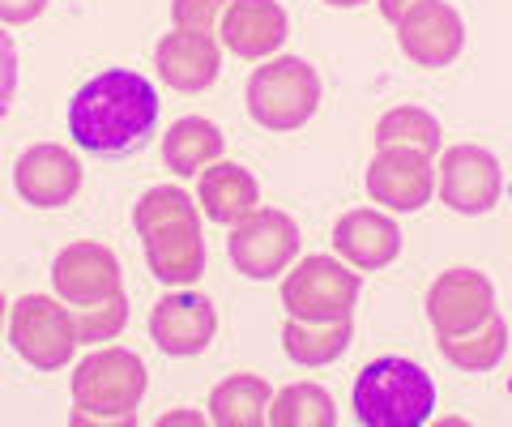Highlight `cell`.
<instances>
[{"label":"cell","instance_id":"6da1fadb","mask_svg":"<svg viewBox=\"0 0 512 427\" xmlns=\"http://www.w3.org/2000/svg\"><path fill=\"white\" fill-rule=\"evenodd\" d=\"M158 90L137 69H103L69 99V137L94 158H124L158 129Z\"/></svg>","mask_w":512,"mask_h":427},{"label":"cell","instance_id":"7a4b0ae2","mask_svg":"<svg viewBox=\"0 0 512 427\" xmlns=\"http://www.w3.org/2000/svg\"><path fill=\"white\" fill-rule=\"evenodd\" d=\"M436 410V381L406 355H380L355 381V419L363 427H423Z\"/></svg>","mask_w":512,"mask_h":427},{"label":"cell","instance_id":"3957f363","mask_svg":"<svg viewBox=\"0 0 512 427\" xmlns=\"http://www.w3.org/2000/svg\"><path fill=\"white\" fill-rule=\"evenodd\" d=\"M146 359L128 346L90 351L73 368V423H137L133 410L146 398Z\"/></svg>","mask_w":512,"mask_h":427},{"label":"cell","instance_id":"277c9868","mask_svg":"<svg viewBox=\"0 0 512 427\" xmlns=\"http://www.w3.org/2000/svg\"><path fill=\"white\" fill-rule=\"evenodd\" d=\"M320 107V73L303 56H269L248 77V116L269 133L303 129Z\"/></svg>","mask_w":512,"mask_h":427},{"label":"cell","instance_id":"5b68a950","mask_svg":"<svg viewBox=\"0 0 512 427\" xmlns=\"http://www.w3.org/2000/svg\"><path fill=\"white\" fill-rule=\"evenodd\" d=\"M359 270L342 257H325V252H308L295 257V265L282 274V308L299 321H342L359 308Z\"/></svg>","mask_w":512,"mask_h":427},{"label":"cell","instance_id":"8992f818","mask_svg":"<svg viewBox=\"0 0 512 427\" xmlns=\"http://www.w3.org/2000/svg\"><path fill=\"white\" fill-rule=\"evenodd\" d=\"M9 342L39 372L69 368L77 346H82L77 342L73 308L60 295H22L9 308Z\"/></svg>","mask_w":512,"mask_h":427},{"label":"cell","instance_id":"52a82bcc","mask_svg":"<svg viewBox=\"0 0 512 427\" xmlns=\"http://www.w3.org/2000/svg\"><path fill=\"white\" fill-rule=\"evenodd\" d=\"M227 257L244 278L269 282L282 278L299 257V223L286 210H252L244 223L231 227Z\"/></svg>","mask_w":512,"mask_h":427},{"label":"cell","instance_id":"ba28073f","mask_svg":"<svg viewBox=\"0 0 512 427\" xmlns=\"http://www.w3.org/2000/svg\"><path fill=\"white\" fill-rule=\"evenodd\" d=\"M436 193L453 214H487L495 210V201L504 193V171L500 158L491 150L461 141V146L440 150V167H436Z\"/></svg>","mask_w":512,"mask_h":427},{"label":"cell","instance_id":"9c48e42d","mask_svg":"<svg viewBox=\"0 0 512 427\" xmlns=\"http://www.w3.org/2000/svg\"><path fill=\"white\" fill-rule=\"evenodd\" d=\"M500 312L495 304V282L483 270L457 265V270L436 274V282L427 287V321L436 329V338H453L478 329L483 321Z\"/></svg>","mask_w":512,"mask_h":427},{"label":"cell","instance_id":"30bf717a","mask_svg":"<svg viewBox=\"0 0 512 427\" xmlns=\"http://www.w3.org/2000/svg\"><path fill=\"white\" fill-rule=\"evenodd\" d=\"M52 291L69 308L116 299V295H124L120 257L99 240H77L69 248H60L52 261Z\"/></svg>","mask_w":512,"mask_h":427},{"label":"cell","instance_id":"8fae6325","mask_svg":"<svg viewBox=\"0 0 512 427\" xmlns=\"http://www.w3.org/2000/svg\"><path fill=\"white\" fill-rule=\"evenodd\" d=\"M367 197L384 205L389 214H414L436 197V163L419 150H376V158L367 163Z\"/></svg>","mask_w":512,"mask_h":427},{"label":"cell","instance_id":"7c38bea8","mask_svg":"<svg viewBox=\"0 0 512 427\" xmlns=\"http://www.w3.org/2000/svg\"><path fill=\"white\" fill-rule=\"evenodd\" d=\"M218 334V308L201 291H171L150 308V338L163 355H201Z\"/></svg>","mask_w":512,"mask_h":427},{"label":"cell","instance_id":"4fadbf2b","mask_svg":"<svg viewBox=\"0 0 512 427\" xmlns=\"http://www.w3.org/2000/svg\"><path fill=\"white\" fill-rule=\"evenodd\" d=\"M13 188L26 205L35 210H60L82 193V158L69 146H56V141H39L30 146L18 167H13Z\"/></svg>","mask_w":512,"mask_h":427},{"label":"cell","instance_id":"5bb4252c","mask_svg":"<svg viewBox=\"0 0 512 427\" xmlns=\"http://www.w3.org/2000/svg\"><path fill=\"white\" fill-rule=\"evenodd\" d=\"M291 39V18L278 0H231L218 22V43L239 60H269Z\"/></svg>","mask_w":512,"mask_h":427},{"label":"cell","instance_id":"9a60e30c","mask_svg":"<svg viewBox=\"0 0 512 427\" xmlns=\"http://www.w3.org/2000/svg\"><path fill=\"white\" fill-rule=\"evenodd\" d=\"M154 69L163 77V86L180 94H201L218 82L222 73V43L218 35H201V30H180L158 39L154 47Z\"/></svg>","mask_w":512,"mask_h":427},{"label":"cell","instance_id":"2e32d148","mask_svg":"<svg viewBox=\"0 0 512 427\" xmlns=\"http://www.w3.org/2000/svg\"><path fill=\"white\" fill-rule=\"evenodd\" d=\"M397 30V47L414 60L419 69H448L453 60L466 52V22L453 5L431 0V5L414 9Z\"/></svg>","mask_w":512,"mask_h":427},{"label":"cell","instance_id":"e0dca14e","mask_svg":"<svg viewBox=\"0 0 512 427\" xmlns=\"http://www.w3.org/2000/svg\"><path fill=\"white\" fill-rule=\"evenodd\" d=\"M333 252L359 274L384 270L402 257V227L384 210H346L333 223Z\"/></svg>","mask_w":512,"mask_h":427},{"label":"cell","instance_id":"ac0fdd59","mask_svg":"<svg viewBox=\"0 0 512 427\" xmlns=\"http://www.w3.org/2000/svg\"><path fill=\"white\" fill-rule=\"evenodd\" d=\"M197 205L201 214L218 227H235L244 223L252 210H261V184L244 163L218 158L197 176Z\"/></svg>","mask_w":512,"mask_h":427},{"label":"cell","instance_id":"d6986e66","mask_svg":"<svg viewBox=\"0 0 512 427\" xmlns=\"http://www.w3.org/2000/svg\"><path fill=\"white\" fill-rule=\"evenodd\" d=\"M350 338H355V316H342V321H299V316H286L282 325V351L299 368L338 363L350 351Z\"/></svg>","mask_w":512,"mask_h":427},{"label":"cell","instance_id":"ffe728a7","mask_svg":"<svg viewBox=\"0 0 512 427\" xmlns=\"http://www.w3.org/2000/svg\"><path fill=\"white\" fill-rule=\"evenodd\" d=\"M222 150H227V137L205 116H184L163 133V163L175 176H201L210 163H218Z\"/></svg>","mask_w":512,"mask_h":427},{"label":"cell","instance_id":"44dd1931","mask_svg":"<svg viewBox=\"0 0 512 427\" xmlns=\"http://www.w3.org/2000/svg\"><path fill=\"white\" fill-rule=\"evenodd\" d=\"M269 398H274V389H269L265 376L235 372L210 389L205 410H210V423L218 427H261L269 423Z\"/></svg>","mask_w":512,"mask_h":427},{"label":"cell","instance_id":"7402d4cb","mask_svg":"<svg viewBox=\"0 0 512 427\" xmlns=\"http://www.w3.org/2000/svg\"><path fill=\"white\" fill-rule=\"evenodd\" d=\"M146 248V265L154 270L158 282L167 287H192L205 274V235L201 227H184L171 235H158V240H141Z\"/></svg>","mask_w":512,"mask_h":427},{"label":"cell","instance_id":"603a6c76","mask_svg":"<svg viewBox=\"0 0 512 427\" xmlns=\"http://www.w3.org/2000/svg\"><path fill=\"white\" fill-rule=\"evenodd\" d=\"M201 205L197 197H188V188L180 184H154L150 193H141L133 205V231L141 240H158V235L184 231V227H201Z\"/></svg>","mask_w":512,"mask_h":427},{"label":"cell","instance_id":"cb8c5ba5","mask_svg":"<svg viewBox=\"0 0 512 427\" xmlns=\"http://www.w3.org/2000/svg\"><path fill=\"white\" fill-rule=\"evenodd\" d=\"M389 146H402V150H419L427 158H436L444 150V129L440 120L427 112V107H393L376 120V150H389Z\"/></svg>","mask_w":512,"mask_h":427},{"label":"cell","instance_id":"d4e9b609","mask_svg":"<svg viewBox=\"0 0 512 427\" xmlns=\"http://www.w3.org/2000/svg\"><path fill=\"white\" fill-rule=\"evenodd\" d=\"M440 342V355L453 363L461 372H491L495 363L508 355V321L500 312L483 321L478 329H466V334H453V338H436Z\"/></svg>","mask_w":512,"mask_h":427},{"label":"cell","instance_id":"484cf974","mask_svg":"<svg viewBox=\"0 0 512 427\" xmlns=\"http://www.w3.org/2000/svg\"><path fill=\"white\" fill-rule=\"evenodd\" d=\"M338 423V402L312 381L286 385L269 398V427H333Z\"/></svg>","mask_w":512,"mask_h":427},{"label":"cell","instance_id":"4316f807","mask_svg":"<svg viewBox=\"0 0 512 427\" xmlns=\"http://www.w3.org/2000/svg\"><path fill=\"white\" fill-rule=\"evenodd\" d=\"M73 325H77V342H82V346L120 338V329L128 325V299L116 295V299H103V304L73 308Z\"/></svg>","mask_w":512,"mask_h":427},{"label":"cell","instance_id":"83f0119b","mask_svg":"<svg viewBox=\"0 0 512 427\" xmlns=\"http://www.w3.org/2000/svg\"><path fill=\"white\" fill-rule=\"evenodd\" d=\"M231 0H171V22L180 30H201V35H218L222 9Z\"/></svg>","mask_w":512,"mask_h":427},{"label":"cell","instance_id":"f1b7e54d","mask_svg":"<svg viewBox=\"0 0 512 427\" xmlns=\"http://www.w3.org/2000/svg\"><path fill=\"white\" fill-rule=\"evenodd\" d=\"M13 94H18V43L0 26V120L9 116Z\"/></svg>","mask_w":512,"mask_h":427},{"label":"cell","instance_id":"f546056e","mask_svg":"<svg viewBox=\"0 0 512 427\" xmlns=\"http://www.w3.org/2000/svg\"><path fill=\"white\" fill-rule=\"evenodd\" d=\"M47 9V0H0V26H26Z\"/></svg>","mask_w":512,"mask_h":427},{"label":"cell","instance_id":"4dcf8cb0","mask_svg":"<svg viewBox=\"0 0 512 427\" xmlns=\"http://www.w3.org/2000/svg\"><path fill=\"white\" fill-rule=\"evenodd\" d=\"M431 5V0H376V9H380V18L389 22V26H402L414 9H423Z\"/></svg>","mask_w":512,"mask_h":427},{"label":"cell","instance_id":"1f68e13d","mask_svg":"<svg viewBox=\"0 0 512 427\" xmlns=\"http://www.w3.org/2000/svg\"><path fill=\"white\" fill-rule=\"evenodd\" d=\"M205 419H210V415H192V410L184 415V410H175V415H163L158 423H205Z\"/></svg>","mask_w":512,"mask_h":427},{"label":"cell","instance_id":"d6a6232c","mask_svg":"<svg viewBox=\"0 0 512 427\" xmlns=\"http://www.w3.org/2000/svg\"><path fill=\"white\" fill-rule=\"evenodd\" d=\"M329 9H355V5H363V0H325Z\"/></svg>","mask_w":512,"mask_h":427},{"label":"cell","instance_id":"836d02e7","mask_svg":"<svg viewBox=\"0 0 512 427\" xmlns=\"http://www.w3.org/2000/svg\"><path fill=\"white\" fill-rule=\"evenodd\" d=\"M5 325H9V304H5V295H0V334H5Z\"/></svg>","mask_w":512,"mask_h":427}]
</instances>
